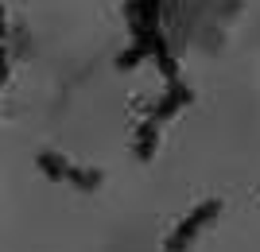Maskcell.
Wrapping results in <instances>:
<instances>
[{"label":"cell","instance_id":"obj_1","mask_svg":"<svg viewBox=\"0 0 260 252\" xmlns=\"http://www.w3.org/2000/svg\"><path fill=\"white\" fill-rule=\"evenodd\" d=\"M217 213H221V202H217V198H206L202 206H194L183 221H179V229L167 237V244H163V248H167V252H186V248H190V241L198 237V229H202V225H210Z\"/></svg>","mask_w":260,"mask_h":252},{"label":"cell","instance_id":"obj_2","mask_svg":"<svg viewBox=\"0 0 260 252\" xmlns=\"http://www.w3.org/2000/svg\"><path fill=\"white\" fill-rule=\"evenodd\" d=\"M190 101H194V89L186 86L183 78H179V82H167V97H163L159 105H155V113H152V117H155L159 124H167V121L175 117V113H179V109H186Z\"/></svg>","mask_w":260,"mask_h":252},{"label":"cell","instance_id":"obj_3","mask_svg":"<svg viewBox=\"0 0 260 252\" xmlns=\"http://www.w3.org/2000/svg\"><path fill=\"white\" fill-rule=\"evenodd\" d=\"M155 31H159V27H155ZM155 31H152V27H148V31L132 35V47H128V51H120V55H117V70H132V66H136V62H144V58L152 55V51H155Z\"/></svg>","mask_w":260,"mask_h":252},{"label":"cell","instance_id":"obj_4","mask_svg":"<svg viewBox=\"0 0 260 252\" xmlns=\"http://www.w3.org/2000/svg\"><path fill=\"white\" fill-rule=\"evenodd\" d=\"M155 143H159V121L148 117V121L140 124V132H136V159H140V163H148L155 155Z\"/></svg>","mask_w":260,"mask_h":252},{"label":"cell","instance_id":"obj_5","mask_svg":"<svg viewBox=\"0 0 260 252\" xmlns=\"http://www.w3.org/2000/svg\"><path fill=\"white\" fill-rule=\"evenodd\" d=\"M35 163H39V171H43L51 183H66V175H70V163H66L58 152H39Z\"/></svg>","mask_w":260,"mask_h":252},{"label":"cell","instance_id":"obj_6","mask_svg":"<svg viewBox=\"0 0 260 252\" xmlns=\"http://www.w3.org/2000/svg\"><path fill=\"white\" fill-rule=\"evenodd\" d=\"M152 58L159 62V70H163V78H167V82H179V62L171 58V47H167V39H163L159 31H155V51H152Z\"/></svg>","mask_w":260,"mask_h":252},{"label":"cell","instance_id":"obj_7","mask_svg":"<svg viewBox=\"0 0 260 252\" xmlns=\"http://www.w3.org/2000/svg\"><path fill=\"white\" fill-rule=\"evenodd\" d=\"M66 183H74L78 190H98L101 187V171L98 167H70Z\"/></svg>","mask_w":260,"mask_h":252}]
</instances>
